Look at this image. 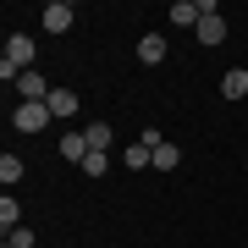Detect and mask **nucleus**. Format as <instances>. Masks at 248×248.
Here are the masks:
<instances>
[{
    "label": "nucleus",
    "mask_w": 248,
    "mask_h": 248,
    "mask_svg": "<svg viewBox=\"0 0 248 248\" xmlns=\"http://www.w3.org/2000/svg\"><path fill=\"white\" fill-rule=\"evenodd\" d=\"M22 72H33V39L28 33H11L6 39V55H0V78H22Z\"/></svg>",
    "instance_id": "1"
},
{
    "label": "nucleus",
    "mask_w": 248,
    "mask_h": 248,
    "mask_svg": "<svg viewBox=\"0 0 248 248\" xmlns=\"http://www.w3.org/2000/svg\"><path fill=\"white\" fill-rule=\"evenodd\" d=\"M11 127H17V133H45V127H50V105H45V99L11 105Z\"/></svg>",
    "instance_id": "2"
},
{
    "label": "nucleus",
    "mask_w": 248,
    "mask_h": 248,
    "mask_svg": "<svg viewBox=\"0 0 248 248\" xmlns=\"http://www.w3.org/2000/svg\"><path fill=\"white\" fill-rule=\"evenodd\" d=\"M72 22H78V6H72V0H50V6L39 11V28H45V33H66Z\"/></svg>",
    "instance_id": "3"
},
{
    "label": "nucleus",
    "mask_w": 248,
    "mask_h": 248,
    "mask_svg": "<svg viewBox=\"0 0 248 248\" xmlns=\"http://www.w3.org/2000/svg\"><path fill=\"white\" fill-rule=\"evenodd\" d=\"M193 39H199V45H221V39H226V17H221V11H204L199 28H193Z\"/></svg>",
    "instance_id": "4"
},
{
    "label": "nucleus",
    "mask_w": 248,
    "mask_h": 248,
    "mask_svg": "<svg viewBox=\"0 0 248 248\" xmlns=\"http://www.w3.org/2000/svg\"><path fill=\"white\" fill-rule=\"evenodd\" d=\"M45 105H50V116H61V122H66V116H78V110H83V99H78V89H50Z\"/></svg>",
    "instance_id": "5"
},
{
    "label": "nucleus",
    "mask_w": 248,
    "mask_h": 248,
    "mask_svg": "<svg viewBox=\"0 0 248 248\" xmlns=\"http://www.w3.org/2000/svg\"><path fill=\"white\" fill-rule=\"evenodd\" d=\"M138 61L143 66H160V61H166V33H143L138 39Z\"/></svg>",
    "instance_id": "6"
},
{
    "label": "nucleus",
    "mask_w": 248,
    "mask_h": 248,
    "mask_svg": "<svg viewBox=\"0 0 248 248\" xmlns=\"http://www.w3.org/2000/svg\"><path fill=\"white\" fill-rule=\"evenodd\" d=\"M17 94H22V99H50L45 72H39V66H33V72H22V78H17Z\"/></svg>",
    "instance_id": "7"
},
{
    "label": "nucleus",
    "mask_w": 248,
    "mask_h": 248,
    "mask_svg": "<svg viewBox=\"0 0 248 248\" xmlns=\"http://www.w3.org/2000/svg\"><path fill=\"white\" fill-rule=\"evenodd\" d=\"M171 28H199V0H177V6L166 11Z\"/></svg>",
    "instance_id": "8"
},
{
    "label": "nucleus",
    "mask_w": 248,
    "mask_h": 248,
    "mask_svg": "<svg viewBox=\"0 0 248 248\" xmlns=\"http://www.w3.org/2000/svg\"><path fill=\"white\" fill-rule=\"evenodd\" d=\"M55 155H61V160H78V166H83V160H89V138H83V133H66L61 143H55Z\"/></svg>",
    "instance_id": "9"
},
{
    "label": "nucleus",
    "mask_w": 248,
    "mask_h": 248,
    "mask_svg": "<svg viewBox=\"0 0 248 248\" xmlns=\"http://www.w3.org/2000/svg\"><path fill=\"white\" fill-rule=\"evenodd\" d=\"M221 94L237 105V99L248 94V66H232V72H226V78H221Z\"/></svg>",
    "instance_id": "10"
},
{
    "label": "nucleus",
    "mask_w": 248,
    "mask_h": 248,
    "mask_svg": "<svg viewBox=\"0 0 248 248\" xmlns=\"http://www.w3.org/2000/svg\"><path fill=\"white\" fill-rule=\"evenodd\" d=\"M22 171H28V166H22V155H0V182H6V187H17V182H22Z\"/></svg>",
    "instance_id": "11"
},
{
    "label": "nucleus",
    "mask_w": 248,
    "mask_h": 248,
    "mask_svg": "<svg viewBox=\"0 0 248 248\" xmlns=\"http://www.w3.org/2000/svg\"><path fill=\"white\" fill-rule=\"evenodd\" d=\"M0 226H6V232H17V226H22V204L11 199V193L0 199Z\"/></svg>",
    "instance_id": "12"
},
{
    "label": "nucleus",
    "mask_w": 248,
    "mask_h": 248,
    "mask_svg": "<svg viewBox=\"0 0 248 248\" xmlns=\"http://www.w3.org/2000/svg\"><path fill=\"white\" fill-rule=\"evenodd\" d=\"M182 166V149H177V143H160V149H155V171H177Z\"/></svg>",
    "instance_id": "13"
},
{
    "label": "nucleus",
    "mask_w": 248,
    "mask_h": 248,
    "mask_svg": "<svg viewBox=\"0 0 248 248\" xmlns=\"http://www.w3.org/2000/svg\"><path fill=\"white\" fill-rule=\"evenodd\" d=\"M83 138H89V149H110V122H89Z\"/></svg>",
    "instance_id": "14"
},
{
    "label": "nucleus",
    "mask_w": 248,
    "mask_h": 248,
    "mask_svg": "<svg viewBox=\"0 0 248 248\" xmlns=\"http://www.w3.org/2000/svg\"><path fill=\"white\" fill-rule=\"evenodd\" d=\"M110 171V155L105 149H89V160H83V177H105Z\"/></svg>",
    "instance_id": "15"
},
{
    "label": "nucleus",
    "mask_w": 248,
    "mask_h": 248,
    "mask_svg": "<svg viewBox=\"0 0 248 248\" xmlns=\"http://www.w3.org/2000/svg\"><path fill=\"white\" fill-rule=\"evenodd\" d=\"M143 166H155V149H143V143H133V149H127V171H143Z\"/></svg>",
    "instance_id": "16"
},
{
    "label": "nucleus",
    "mask_w": 248,
    "mask_h": 248,
    "mask_svg": "<svg viewBox=\"0 0 248 248\" xmlns=\"http://www.w3.org/2000/svg\"><path fill=\"white\" fill-rule=\"evenodd\" d=\"M39 237H33V232H28V226H17V232H6V248H33Z\"/></svg>",
    "instance_id": "17"
},
{
    "label": "nucleus",
    "mask_w": 248,
    "mask_h": 248,
    "mask_svg": "<svg viewBox=\"0 0 248 248\" xmlns=\"http://www.w3.org/2000/svg\"><path fill=\"white\" fill-rule=\"evenodd\" d=\"M138 143H143V149H160L166 138H160V127H143V133H138Z\"/></svg>",
    "instance_id": "18"
}]
</instances>
